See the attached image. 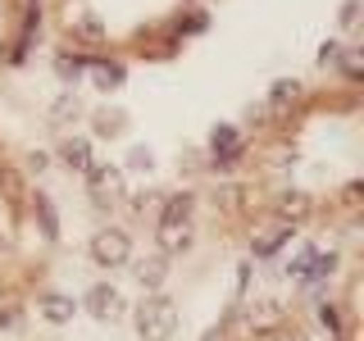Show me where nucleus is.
I'll return each mask as SVG.
<instances>
[{
  "label": "nucleus",
  "mask_w": 364,
  "mask_h": 341,
  "mask_svg": "<svg viewBox=\"0 0 364 341\" xmlns=\"http://www.w3.org/2000/svg\"><path fill=\"white\" fill-rule=\"evenodd\" d=\"M128 168H146V173H151V168H155V155L146 151V146H136V151L128 155Z\"/></svg>",
  "instance_id": "16"
},
{
  "label": "nucleus",
  "mask_w": 364,
  "mask_h": 341,
  "mask_svg": "<svg viewBox=\"0 0 364 341\" xmlns=\"http://www.w3.org/2000/svg\"><path fill=\"white\" fill-rule=\"evenodd\" d=\"M77 310L82 314H91L96 323H119L123 314H128V296H123L114 282H91L87 287V296L77 301Z\"/></svg>",
  "instance_id": "8"
},
{
  "label": "nucleus",
  "mask_w": 364,
  "mask_h": 341,
  "mask_svg": "<svg viewBox=\"0 0 364 341\" xmlns=\"http://www.w3.org/2000/svg\"><path fill=\"white\" fill-rule=\"evenodd\" d=\"M87 255H91V264H96V269H109L114 273V269H128L132 264L136 242H132L128 227H100V232L91 237Z\"/></svg>",
  "instance_id": "7"
},
{
  "label": "nucleus",
  "mask_w": 364,
  "mask_h": 341,
  "mask_svg": "<svg viewBox=\"0 0 364 341\" xmlns=\"http://www.w3.org/2000/svg\"><path fill=\"white\" fill-rule=\"evenodd\" d=\"M55 50L73 60H173L205 32V0H37Z\"/></svg>",
  "instance_id": "1"
},
{
  "label": "nucleus",
  "mask_w": 364,
  "mask_h": 341,
  "mask_svg": "<svg viewBox=\"0 0 364 341\" xmlns=\"http://www.w3.org/2000/svg\"><path fill=\"white\" fill-rule=\"evenodd\" d=\"M18 323H23V310H18V305H0V328H5V332H14Z\"/></svg>",
  "instance_id": "15"
},
{
  "label": "nucleus",
  "mask_w": 364,
  "mask_h": 341,
  "mask_svg": "<svg viewBox=\"0 0 364 341\" xmlns=\"http://www.w3.org/2000/svg\"><path fill=\"white\" fill-rule=\"evenodd\" d=\"M82 187L96 200V210H123L128 205V173L123 164H105V159H91L82 168Z\"/></svg>",
  "instance_id": "5"
},
{
  "label": "nucleus",
  "mask_w": 364,
  "mask_h": 341,
  "mask_svg": "<svg viewBox=\"0 0 364 341\" xmlns=\"http://www.w3.org/2000/svg\"><path fill=\"white\" fill-rule=\"evenodd\" d=\"M205 341H355V337H328L305 310L264 301V305H250V310L237 305L219 328L205 332Z\"/></svg>",
  "instance_id": "2"
},
{
  "label": "nucleus",
  "mask_w": 364,
  "mask_h": 341,
  "mask_svg": "<svg viewBox=\"0 0 364 341\" xmlns=\"http://www.w3.org/2000/svg\"><path fill=\"white\" fill-rule=\"evenodd\" d=\"M132 323H136V337H141V341H173V332H178V305L168 301L164 291H155V296H146V301L136 305Z\"/></svg>",
  "instance_id": "6"
},
{
  "label": "nucleus",
  "mask_w": 364,
  "mask_h": 341,
  "mask_svg": "<svg viewBox=\"0 0 364 341\" xmlns=\"http://www.w3.org/2000/svg\"><path fill=\"white\" fill-rule=\"evenodd\" d=\"M32 18L37 14V0H0V68L23 60V45L32 41Z\"/></svg>",
  "instance_id": "4"
},
{
  "label": "nucleus",
  "mask_w": 364,
  "mask_h": 341,
  "mask_svg": "<svg viewBox=\"0 0 364 341\" xmlns=\"http://www.w3.org/2000/svg\"><path fill=\"white\" fill-rule=\"evenodd\" d=\"M55 155H60V164L68 168V173H82L91 159H96V155H91V141H87V136H64Z\"/></svg>",
  "instance_id": "11"
},
{
  "label": "nucleus",
  "mask_w": 364,
  "mask_h": 341,
  "mask_svg": "<svg viewBox=\"0 0 364 341\" xmlns=\"http://www.w3.org/2000/svg\"><path fill=\"white\" fill-rule=\"evenodd\" d=\"M128 269H132V278L146 287V296L164 291V282H168V255H159V250H151V255H141V259L132 255Z\"/></svg>",
  "instance_id": "9"
},
{
  "label": "nucleus",
  "mask_w": 364,
  "mask_h": 341,
  "mask_svg": "<svg viewBox=\"0 0 364 341\" xmlns=\"http://www.w3.org/2000/svg\"><path fill=\"white\" fill-rule=\"evenodd\" d=\"M91 82H96V91H114L123 87V60H91Z\"/></svg>",
  "instance_id": "12"
},
{
  "label": "nucleus",
  "mask_w": 364,
  "mask_h": 341,
  "mask_svg": "<svg viewBox=\"0 0 364 341\" xmlns=\"http://www.w3.org/2000/svg\"><path fill=\"white\" fill-rule=\"evenodd\" d=\"M50 119L60 123V128H73L77 119H82V100L73 96V91H64L60 100H55V109H50Z\"/></svg>",
  "instance_id": "14"
},
{
  "label": "nucleus",
  "mask_w": 364,
  "mask_h": 341,
  "mask_svg": "<svg viewBox=\"0 0 364 341\" xmlns=\"http://www.w3.org/2000/svg\"><path fill=\"white\" fill-rule=\"evenodd\" d=\"M28 205H32V182L23 173V164L5 155L0 146V278L23 269V250H28Z\"/></svg>",
  "instance_id": "3"
},
{
  "label": "nucleus",
  "mask_w": 364,
  "mask_h": 341,
  "mask_svg": "<svg viewBox=\"0 0 364 341\" xmlns=\"http://www.w3.org/2000/svg\"><path fill=\"white\" fill-rule=\"evenodd\" d=\"M91 132H96V136H123V132H128V114H123V109H96V114H91Z\"/></svg>",
  "instance_id": "13"
},
{
  "label": "nucleus",
  "mask_w": 364,
  "mask_h": 341,
  "mask_svg": "<svg viewBox=\"0 0 364 341\" xmlns=\"http://www.w3.org/2000/svg\"><path fill=\"white\" fill-rule=\"evenodd\" d=\"M37 314L46 318V323H73L77 301L64 296V291H37Z\"/></svg>",
  "instance_id": "10"
}]
</instances>
